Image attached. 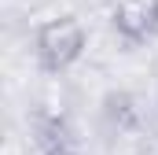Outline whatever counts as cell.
<instances>
[{
    "instance_id": "obj_1",
    "label": "cell",
    "mask_w": 158,
    "mask_h": 155,
    "mask_svg": "<svg viewBox=\"0 0 158 155\" xmlns=\"http://www.w3.org/2000/svg\"><path fill=\"white\" fill-rule=\"evenodd\" d=\"M85 41H88V33H85V26H81L77 15L48 19V22L37 30V41H33V48H37V63L48 70V74H59V70L74 67V63L81 59Z\"/></svg>"
},
{
    "instance_id": "obj_2",
    "label": "cell",
    "mask_w": 158,
    "mask_h": 155,
    "mask_svg": "<svg viewBox=\"0 0 158 155\" xmlns=\"http://www.w3.org/2000/svg\"><path fill=\"white\" fill-rule=\"evenodd\" d=\"M110 22L125 44H140L158 33V0H118Z\"/></svg>"
},
{
    "instance_id": "obj_3",
    "label": "cell",
    "mask_w": 158,
    "mask_h": 155,
    "mask_svg": "<svg viewBox=\"0 0 158 155\" xmlns=\"http://www.w3.org/2000/svg\"><path fill=\"white\" fill-rule=\"evenodd\" d=\"M103 118L118 129V133H129L140 126V107L129 92H107L103 96Z\"/></svg>"
},
{
    "instance_id": "obj_4",
    "label": "cell",
    "mask_w": 158,
    "mask_h": 155,
    "mask_svg": "<svg viewBox=\"0 0 158 155\" xmlns=\"http://www.w3.org/2000/svg\"><path fill=\"white\" fill-rule=\"evenodd\" d=\"M40 155H77V152H70L66 144H55V148H44Z\"/></svg>"
}]
</instances>
